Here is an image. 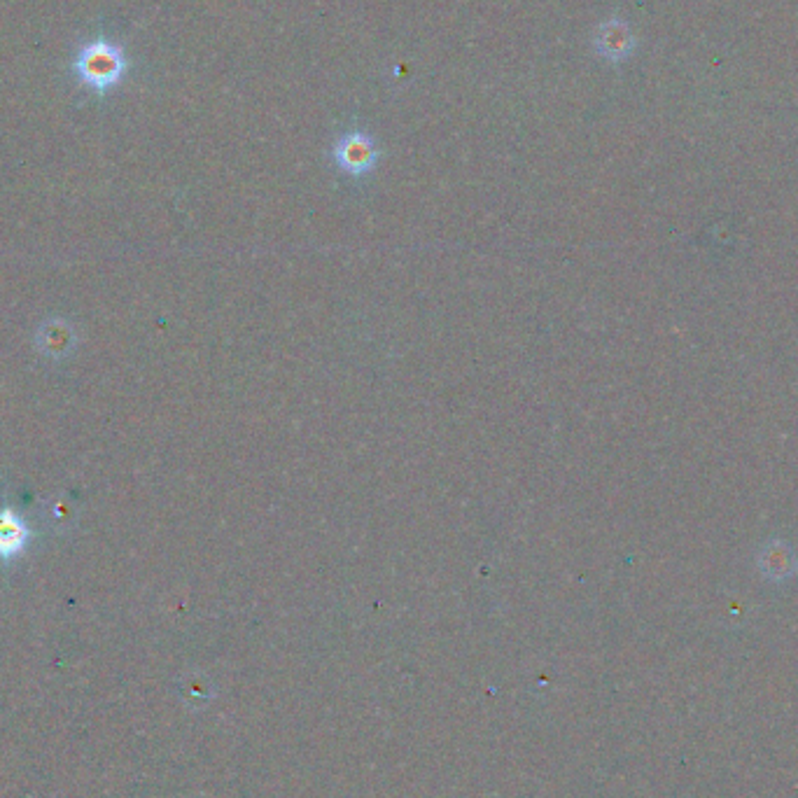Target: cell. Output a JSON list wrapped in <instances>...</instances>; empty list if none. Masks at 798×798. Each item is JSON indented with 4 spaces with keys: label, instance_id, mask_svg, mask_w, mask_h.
Returning a JSON list of instances; mask_svg holds the SVG:
<instances>
[{
    "label": "cell",
    "instance_id": "obj_3",
    "mask_svg": "<svg viewBox=\"0 0 798 798\" xmlns=\"http://www.w3.org/2000/svg\"><path fill=\"white\" fill-rule=\"evenodd\" d=\"M595 45H598V52L605 56V59L619 61V59H626V56L633 52L635 38L623 21L609 19L598 28Z\"/></svg>",
    "mask_w": 798,
    "mask_h": 798
},
{
    "label": "cell",
    "instance_id": "obj_1",
    "mask_svg": "<svg viewBox=\"0 0 798 798\" xmlns=\"http://www.w3.org/2000/svg\"><path fill=\"white\" fill-rule=\"evenodd\" d=\"M75 68L80 80L87 84V87L103 94V91L115 87V84L122 80L126 61L122 49L117 45L105 40H96L82 49L75 61Z\"/></svg>",
    "mask_w": 798,
    "mask_h": 798
},
{
    "label": "cell",
    "instance_id": "obj_4",
    "mask_svg": "<svg viewBox=\"0 0 798 798\" xmlns=\"http://www.w3.org/2000/svg\"><path fill=\"white\" fill-rule=\"evenodd\" d=\"M28 537H31V530L21 521V516L14 514L12 509L0 511V556H17L26 546Z\"/></svg>",
    "mask_w": 798,
    "mask_h": 798
},
{
    "label": "cell",
    "instance_id": "obj_5",
    "mask_svg": "<svg viewBox=\"0 0 798 798\" xmlns=\"http://www.w3.org/2000/svg\"><path fill=\"white\" fill-rule=\"evenodd\" d=\"M794 551L787 544H782L780 539H773L763 546L761 551V572L770 579H787L794 567Z\"/></svg>",
    "mask_w": 798,
    "mask_h": 798
},
{
    "label": "cell",
    "instance_id": "obj_2",
    "mask_svg": "<svg viewBox=\"0 0 798 798\" xmlns=\"http://www.w3.org/2000/svg\"><path fill=\"white\" fill-rule=\"evenodd\" d=\"M336 161L341 168L350 173H364L374 166L376 147L364 133H348L346 138L336 145Z\"/></svg>",
    "mask_w": 798,
    "mask_h": 798
}]
</instances>
